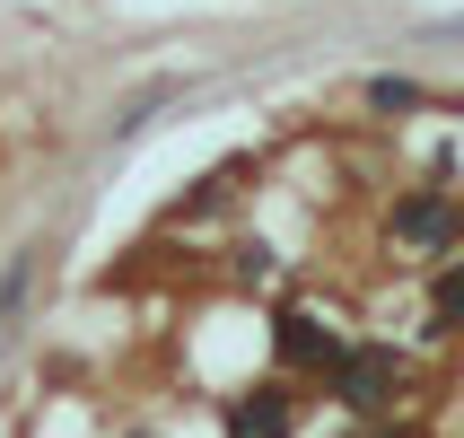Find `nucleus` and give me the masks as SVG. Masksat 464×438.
<instances>
[{
  "label": "nucleus",
  "mask_w": 464,
  "mask_h": 438,
  "mask_svg": "<svg viewBox=\"0 0 464 438\" xmlns=\"http://www.w3.org/2000/svg\"><path fill=\"white\" fill-rule=\"evenodd\" d=\"M324 386H334L342 413L377 421V413H394V394L412 386V368H403V351H394V342H351V351L334 360V377H324Z\"/></svg>",
  "instance_id": "nucleus-1"
},
{
  "label": "nucleus",
  "mask_w": 464,
  "mask_h": 438,
  "mask_svg": "<svg viewBox=\"0 0 464 438\" xmlns=\"http://www.w3.org/2000/svg\"><path fill=\"white\" fill-rule=\"evenodd\" d=\"M289 421H298V413H289V386H255L228 413V438H289Z\"/></svg>",
  "instance_id": "nucleus-4"
},
{
  "label": "nucleus",
  "mask_w": 464,
  "mask_h": 438,
  "mask_svg": "<svg viewBox=\"0 0 464 438\" xmlns=\"http://www.w3.org/2000/svg\"><path fill=\"white\" fill-rule=\"evenodd\" d=\"M430 316H439V334H464V255L430 281Z\"/></svg>",
  "instance_id": "nucleus-5"
},
{
  "label": "nucleus",
  "mask_w": 464,
  "mask_h": 438,
  "mask_svg": "<svg viewBox=\"0 0 464 438\" xmlns=\"http://www.w3.org/2000/svg\"><path fill=\"white\" fill-rule=\"evenodd\" d=\"M403 246H420V255H447V246H464V202H447V193H403L386 219Z\"/></svg>",
  "instance_id": "nucleus-2"
},
{
  "label": "nucleus",
  "mask_w": 464,
  "mask_h": 438,
  "mask_svg": "<svg viewBox=\"0 0 464 438\" xmlns=\"http://www.w3.org/2000/svg\"><path fill=\"white\" fill-rule=\"evenodd\" d=\"M342 351H351V342H342L324 316H307V307H289V316H281V360H289V368H307V377H334Z\"/></svg>",
  "instance_id": "nucleus-3"
},
{
  "label": "nucleus",
  "mask_w": 464,
  "mask_h": 438,
  "mask_svg": "<svg viewBox=\"0 0 464 438\" xmlns=\"http://www.w3.org/2000/svg\"><path fill=\"white\" fill-rule=\"evenodd\" d=\"M26 289H35V255H18L9 272H0V334H9V316L26 307Z\"/></svg>",
  "instance_id": "nucleus-6"
}]
</instances>
